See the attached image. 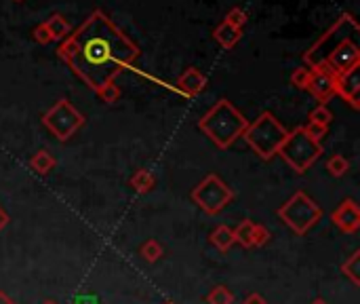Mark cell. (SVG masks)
Listing matches in <instances>:
<instances>
[{
	"mask_svg": "<svg viewBox=\"0 0 360 304\" xmlns=\"http://www.w3.org/2000/svg\"><path fill=\"white\" fill-rule=\"evenodd\" d=\"M324 66L333 74H344V72L352 70V68L360 66V49H358V45L352 38L344 40L333 53L329 55Z\"/></svg>",
	"mask_w": 360,
	"mask_h": 304,
	"instance_id": "cell-9",
	"label": "cell"
},
{
	"mask_svg": "<svg viewBox=\"0 0 360 304\" xmlns=\"http://www.w3.org/2000/svg\"><path fill=\"white\" fill-rule=\"evenodd\" d=\"M244 304H268V300L261 296V294H257V292H251L246 298H244Z\"/></svg>",
	"mask_w": 360,
	"mask_h": 304,
	"instance_id": "cell-31",
	"label": "cell"
},
{
	"mask_svg": "<svg viewBox=\"0 0 360 304\" xmlns=\"http://www.w3.org/2000/svg\"><path fill=\"white\" fill-rule=\"evenodd\" d=\"M287 135H289V131L272 113H261L259 119L248 123L246 131L242 133L246 144L251 146L253 152L263 161H270L279 154Z\"/></svg>",
	"mask_w": 360,
	"mask_h": 304,
	"instance_id": "cell-3",
	"label": "cell"
},
{
	"mask_svg": "<svg viewBox=\"0 0 360 304\" xmlns=\"http://www.w3.org/2000/svg\"><path fill=\"white\" fill-rule=\"evenodd\" d=\"M205 87H207L205 74H203L198 68H194V66H190V68L177 78V89H179L183 95H188V97L198 95Z\"/></svg>",
	"mask_w": 360,
	"mask_h": 304,
	"instance_id": "cell-13",
	"label": "cell"
},
{
	"mask_svg": "<svg viewBox=\"0 0 360 304\" xmlns=\"http://www.w3.org/2000/svg\"><path fill=\"white\" fill-rule=\"evenodd\" d=\"M95 93H97L105 104H114V102L120 97V89H118V85H114V80L107 82V85H103L101 89H97Z\"/></svg>",
	"mask_w": 360,
	"mask_h": 304,
	"instance_id": "cell-26",
	"label": "cell"
},
{
	"mask_svg": "<svg viewBox=\"0 0 360 304\" xmlns=\"http://www.w3.org/2000/svg\"><path fill=\"white\" fill-rule=\"evenodd\" d=\"M42 125L57 137L60 142H68L72 135L78 133V129L85 125V115L76 110L70 100L60 97L47 113L42 115Z\"/></svg>",
	"mask_w": 360,
	"mask_h": 304,
	"instance_id": "cell-8",
	"label": "cell"
},
{
	"mask_svg": "<svg viewBox=\"0 0 360 304\" xmlns=\"http://www.w3.org/2000/svg\"><path fill=\"white\" fill-rule=\"evenodd\" d=\"M279 154L285 159V163L295 174H306L312 165L320 159L322 146H320V142H314L312 137L303 131V127H295L285 137Z\"/></svg>",
	"mask_w": 360,
	"mask_h": 304,
	"instance_id": "cell-5",
	"label": "cell"
},
{
	"mask_svg": "<svg viewBox=\"0 0 360 304\" xmlns=\"http://www.w3.org/2000/svg\"><path fill=\"white\" fill-rule=\"evenodd\" d=\"M320 104H326L335 97V74L331 72L326 66L314 68L310 82H308V89Z\"/></svg>",
	"mask_w": 360,
	"mask_h": 304,
	"instance_id": "cell-11",
	"label": "cell"
},
{
	"mask_svg": "<svg viewBox=\"0 0 360 304\" xmlns=\"http://www.w3.org/2000/svg\"><path fill=\"white\" fill-rule=\"evenodd\" d=\"M331 121H333V113H331L326 104L316 106V108L312 110V113H310V123H318V125L329 127V125H331Z\"/></svg>",
	"mask_w": 360,
	"mask_h": 304,
	"instance_id": "cell-25",
	"label": "cell"
},
{
	"mask_svg": "<svg viewBox=\"0 0 360 304\" xmlns=\"http://www.w3.org/2000/svg\"><path fill=\"white\" fill-rule=\"evenodd\" d=\"M246 127L248 121L230 100H219L198 121V129L221 150L230 148L238 137H242Z\"/></svg>",
	"mask_w": 360,
	"mask_h": 304,
	"instance_id": "cell-2",
	"label": "cell"
},
{
	"mask_svg": "<svg viewBox=\"0 0 360 304\" xmlns=\"http://www.w3.org/2000/svg\"><path fill=\"white\" fill-rule=\"evenodd\" d=\"M162 304H175V302H171V300H167V302H162Z\"/></svg>",
	"mask_w": 360,
	"mask_h": 304,
	"instance_id": "cell-36",
	"label": "cell"
},
{
	"mask_svg": "<svg viewBox=\"0 0 360 304\" xmlns=\"http://www.w3.org/2000/svg\"><path fill=\"white\" fill-rule=\"evenodd\" d=\"M213 38L224 49H234L238 45V40L242 38V30H238V27H234L226 21H221L213 30Z\"/></svg>",
	"mask_w": 360,
	"mask_h": 304,
	"instance_id": "cell-14",
	"label": "cell"
},
{
	"mask_svg": "<svg viewBox=\"0 0 360 304\" xmlns=\"http://www.w3.org/2000/svg\"><path fill=\"white\" fill-rule=\"evenodd\" d=\"M342 272L352 281L354 288L360 285V252H354V254L342 264Z\"/></svg>",
	"mask_w": 360,
	"mask_h": 304,
	"instance_id": "cell-20",
	"label": "cell"
},
{
	"mask_svg": "<svg viewBox=\"0 0 360 304\" xmlns=\"http://www.w3.org/2000/svg\"><path fill=\"white\" fill-rule=\"evenodd\" d=\"M140 254H142V258H144L146 262L154 264V262H158V260L162 258L164 247H162L156 239H146V241L142 243V247H140Z\"/></svg>",
	"mask_w": 360,
	"mask_h": 304,
	"instance_id": "cell-21",
	"label": "cell"
},
{
	"mask_svg": "<svg viewBox=\"0 0 360 304\" xmlns=\"http://www.w3.org/2000/svg\"><path fill=\"white\" fill-rule=\"evenodd\" d=\"M129 186L135 190V192H140V195H148V192L154 190L156 186V178L150 169H137L131 180H129Z\"/></svg>",
	"mask_w": 360,
	"mask_h": 304,
	"instance_id": "cell-15",
	"label": "cell"
},
{
	"mask_svg": "<svg viewBox=\"0 0 360 304\" xmlns=\"http://www.w3.org/2000/svg\"><path fill=\"white\" fill-rule=\"evenodd\" d=\"M209 241L217 247L219 252H228L230 247L236 243V241H234V229H232V226H226V224H219V226L213 229Z\"/></svg>",
	"mask_w": 360,
	"mask_h": 304,
	"instance_id": "cell-16",
	"label": "cell"
},
{
	"mask_svg": "<svg viewBox=\"0 0 360 304\" xmlns=\"http://www.w3.org/2000/svg\"><path fill=\"white\" fill-rule=\"evenodd\" d=\"M55 165H57V161L53 159V154L49 150H38L30 156V169H34L38 176H49Z\"/></svg>",
	"mask_w": 360,
	"mask_h": 304,
	"instance_id": "cell-18",
	"label": "cell"
},
{
	"mask_svg": "<svg viewBox=\"0 0 360 304\" xmlns=\"http://www.w3.org/2000/svg\"><path fill=\"white\" fill-rule=\"evenodd\" d=\"M279 218L283 222L299 237L306 235L310 229H314L320 218H322V209L318 207V203L314 199H310L303 190H297L295 195L281 205L279 209Z\"/></svg>",
	"mask_w": 360,
	"mask_h": 304,
	"instance_id": "cell-6",
	"label": "cell"
},
{
	"mask_svg": "<svg viewBox=\"0 0 360 304\" xmlns=\"http://www.w3.org/2000/svg\"><path fill=\"white\" fill-rule=\"evenodd\" d=\"M310 304H329V302H326L324 298H316V300H312Z\"/></svg>",
	"mask_w": 360,
	"mask_h": 304,
	"instance_id": "cell-34",
	"label": "cell"
},
{
	"mask_svg": "<svg viewBox=\"0 0 360 304\" xmlns=\"http://www.w3.org/2000/svg\"><path fill=\"white\" fill-rule=\"evenodd\" d=\"M190 197L205 213L217 215L219 211H224L234 201V190L217 174H209L203 182L194 186Z\"/></svg>",
	"mask_w": 360,
	"mask_h": 304,
	"instance_id": "cell-7",
	"label": "cell"
},
{
	"mask_svg": "<svg viewBox=\"0 0 360 304\" xmlns=\"http://www.w3.org/2000/svg\"><path fill=\"white\" fill-rule=\"evenodd\" d=\"M11 222V215L3 209V207H0V231H3V229H7V224Z\"/></svg>",
	"mask_w": 360,
	"mask_h": 304,
	"instance_id": "cell-32",
	"label": "cell"
},
{
	"mask_svg": "<svg viewBox=\"0 0 360 304\" xmlns=\"http://www.w3.org/2000/svg\"><path fill=\"white\" fill-rule=\"evenodd\" d=\"M335 95L348 102L354 110L360 108V66L344 74H335Z\"/></svg>",
	"mask_w": 360,
	"mask_h": 304,
	"instance_id": "cell-10",
	"label": "cell"
},
{
	"mask_svg": "<svg viewBox=\"0 0 360 304\" xmlns=\"http://www.w3.org/2000/svg\"><path fill=\"white\" fill-rule=\"evenodd\" d=\"M310 76H312V70H310L308 66L297 68V70H293V74H291V85H293L295 89L306 91V89H308V82H310Z\"/></svg>",
	"mask_w": 360,
	"mask_h": 304,
	"instance_id": "cell-24",
	"label": "cell"
},
{
	"mask_svg": "<svg viewBox=\"0 0 360 304\" xmlns=\"http://www.w3.org/2000/svg\"><path fill=\"white\" fill-rule=\"evenodd\" d=\"M34 40L40 43V45H49V43H53V36H51L49 27H47L44 23H40V25L34 27Z\"/></svg>",
	"mask_w": 360,
	"mask_h": 304,
	"instance_id": "cell-30",
	"label": "cell"
},
{
	"mask_svg": "<svg viewBox=\"0 0 360 304\" xmlns=\"http://www.w3.org/2000/svg\"><path fill=\"white\" fill-rule=\"evenodd\" d=\"M356 32H360V23L356 21V17L352 13H344L306 53H303V62H306V66L310 70L324 66L329 55L333 53L344 40L352 38V34H356Z\"/></svg>",
	"mask_w": 360,
	"mask_h": 304,
	"instance_id": "cell-4",
	"label": "cell"
},
{
	"mask_svg": "<svg viewBox=\"0 0 360 304\" xmlns=\"http://www.w3.org/2000/svg\"><path fill=\"white\" fill-rule=\"evenodd\" d=\"M253 220H242L238 226H234V241L240 243L242 247H253Z\"/></svg>",
	"mask_w": 360,
	"mask_h": 304,
	"instance_id": "cell-19",
	"label": "cell"
},
{
	"mask_svg": "<svg viewBox=\"0 0 360 304\" xmlns=\"http://www.w3.org/2000/svg\"><path fill=\"white\" fill-rule=\"evenodd\" d=\"M44 25L49 27V32H51L53 40H66V38L70 36V32H72L70 21H68L64 15H60V13L51 15V17L44 21Z\"/></svg>",
	"mask_w": 360,
	"mask_h": 304,
	"instance_id": "cell-17",
	"label": "cell"
},
{
	"mask_svg": "<svg viewBox=\"0 0 360 304\" xmlns=\"http://www.w3.org/2000/svg\"><path fill=\"white\" fill-rule=\"evenodd\" d=\"M42 304H60V302H55V300H44Z\"/></svg>",
	"mask_w": 360,
	"mask_h": 304,
	"instance_id": "cell-35",
	"label": "cell"
},
{
	"mask_svg": "<svg viewBox=\"0 0 360 304\" xmlns=\"http://www.w3.org/2000/svg\"><path fill=\"white\" fill-rule=\"evenodd\" d=\"M207 304H234V294L230 288L226 285H215L209 294H207Z\"/></svg>",
	"mask_w": 360,
	"mask_h": 304,
	"instance_id": "cell-23",
	"label": "cell"
},
{
	"mask_svg": "<svg viewBox=\"0 0 360 304\" xmlns=\"http://www.w3.org/2000/svg\"><path fill=\"white\" fill-rule=\"evenodd\" d=\"M270 241V231L266 224H255L253 226V247H263Z\"/></svg>",
	"mask_w": 360,
	"mask_h": 304,
	"instance_id": "cell-29",
	"label": "cell"
},
{
	"mask_svg": "<svg viewBox=\"0 0 360 304\" xmlns=\"http://www.w3.org/2000/svg\"><path fill=\"white\" fill-rule=\"evenodd\" d=\"M140 53V47L99 9L70 32L57 49L68 68L93 91L131 68Z\"/></svg>",
	"mask_w": 360,
	"mask_h": 304,
	"instance_id": "cell-1",
	"label": "cell"
},
{
	"mask_svg": "<svg viewBox=\"0 0 360 304\" xmlns=\"http://www.w3.org/2000/svg\"><path fill=\"white\" fill-rule=\"evenodd\" d=\"M246 19H248V15H246V11H242L240 7H234V9H230L228 11V15H226V23H230V25H234V27H238V30H242L244 27V23H246Z\"/></svg>",
	"mask_w": 360,
	"mask_h": 304,
	"instance_id": "cell-27",
	"label": "cell"
},
{
	"mask_svg": "<svg viewBox=\"0 0 360 304\" xmlns=\"http://www.w3.org/2000/svg\"><path fill=\"white\" fill-rule=\"evenodd\" d=\"M0 304H17L9 294H5L3 290H0Z\"/></svg>",
	"mask_w": 360,
	"mask_h": 304,
	"instance_id": "cell-33",
	"label": "cell"
},
{
	"mask_svg": "<svg viewBox=\"0 0 360 304\" xmlns=\"http://www.w3.org/2000/svg\"><path fill=\"white\" fill-rule=\"evenodd\" d=\"M331 222H333L342 233L354 235L360 229V209L354 199H344L331 213Z\"/></svg>",
	"mask_w": 360,
	"mask_h": 304,
	"instance_id": "cell-12",
	"label": "cell"
},
{
	"mask_svg": "<svg viewBox=\"0 0 360 304\" xmlns=\"http://www.w3.org/2000/svg\"><path fill=\"white\" fill-rule=\"evenodd\" d=\"M15 3H23V0H15Z\"/></svg>",
	"mask_w": 360,
	"mask_h": 304,
	"instance_id": "cell-37",
	"label": "cell"
},
{
	"mask_svg": "<svg viewBox=\"0 0 360 304\" xmlns=\"http://www.w3.org/2000/svg\"><path fill=\"white\" fill-rule=\"evenodd\" d=\"M350 169V161L344 154H333L326 161V172L333 178H344Z\"/></svg>",
	"mask_w": 360,
	"mask_h": 304,
	"instance_id": "cell-22",
	"label": "cell"
},
{
	"mask_svg": "<svg viewBox=\"0 0 360 304\" xmlns=\"http://www.w3.org/2000/svg\"><path fill=\"white\" fill-rule=\"evenodd\" d=\"M303 131H306L314 142H320L324 135H329V127L318 125V123H308V125H303Z\"/></svg>",
	"mask_w": 360,
	"mask_h": 304,
	"instance_id": "cell-28",
	"label": "cell"
}]
</instances>
